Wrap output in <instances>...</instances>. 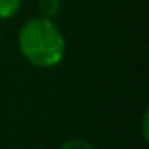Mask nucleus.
I'll return each instance as SVG.
<instances>
[{"mask_svg":"<svg viewBox=\"0 0 149 149\" xmlns=\"http://www.w3.org/2000/svg\"><path fill=\"white\" fill-rule=\"evenodd\" d=\"M58 149H96V147L83 138H68L58 146Z\"/></svg>","mask_w":149,"mask_h":149,"instance_id":"4","label":"nucleus"},{"mask_svg":"<svg viewBox=\"0 0 149 149\" xmlns=\"http://www.w3.org/2000/svg\"><path fill=\"white\" fill-rule=\"evenodd\" d=\"M62 11V0H38V15L45 19H55L61 15Z\"/></svg>","mask_w":149,"mask_h":149,"instance_id":"2","label":"nucleus"},{"mask_svg":"<svg viewBox=\"0 0 149 149\" xmlns=\"http://www.w3.org/2000/svg\"><path fill=\"white\" fill-rule=\"evenodd\" d=\"M17 47L34 68H55L66 55V38L61 26L42 15L26 19L17 32Z\"/></svg>","mask_w":149,"mask_h":149,"instance_id":"1","label":"nucleus"},{"mask_svg":"<svg viewBox=\"0 0 149 149\" xmlns=\"http://www.w3.org/2000/svg\"><path fill=\"white\" fill-rule=\"evenodd\" d=\"M23 6V0H0V21L15 17Z\"/></svg>","mask_w":149,"mask_h":149,"instance_id":"3","label":"nucleus"},{"mask_svg":"<svg viewBox=\"0 0 149 149\" xmlns=\"http://www.w3.org/2000/svg\"><path fill=\"white\" fill-rule=\"evenodd\" d=\"M142 140L143 142H149V111L146 109L142 115Z\"/></svg>","mask_w":149,"mask_h":149,"instance_id":"5","label":"nucleus"}]
</instances>
